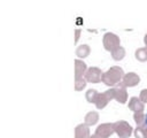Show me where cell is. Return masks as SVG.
Here are the masks:
<instances>
[{"mask_svg":"<svg viewBox=\"0 0 147 138\" xmlns=\"http://www.w3.org/2000/svg\"><path fill=\"white\" fill-rule=\"evenodd\" d=\"M124 75L125 74L121 67L113 66L106 72L102 74L101 82H103V84H106L107 86H116L118 83L122 82Z\"/></svg>","mask_w":147,"mask_h":138,"instance_id":"1","label":"cell"},{"mask_svg":"<svg viewBox=\"0 0 147 138\" xmlns=\"http://www.w3.org/2000/svg\"><path fill=\"white\" fill-rule=\"evenodd\" d=\"M102 44H103V47L106 51L108 52H114L116 48L119 47V44H121V40H119V37L113 32H107L105 33L103 36V39H102Z\"/></svg>","mask_w":147,"mask_h":138,"instance_id":"2","label":"cell"},{"mask_svg":"<svg viewBox=\"0 0 147 138\" xmlns=\"http://www.w3.org/2000/svg\"><path fill=\"white\" fill-rule=\"evenodd\" d=\"M114 124V131L121 138H127L132 133V126L124 120H119L113 123Z\"/></svg>","mask_w":147,"mask_h":138,"instance_id":"3","label":"cell"},{"mask_svg":"<svg viewBox=\"0 0 147 138\" xmlns=\"http://www.w3.org/2000/svg\"><path fill=\"white\" fill-rule=\"evenodd\" d=\"M102 71L100 68L98 67H90L86 72H85V76L84 78L86 79V82H90V83H93V84H96L101 80V77H102Z\"/></svg>","mask_w":147,"mask_h":138,"instance_id":"4","label":"cell"},{"mask_svg":"<svg viewBox=\"0 0 147 138\" xmlns=\"http://www.w3.org/2000/svg\"><path fill=\"white\" fill-rule=\"evenodd\" d=\"M114 131V124L113 123H102L100 124L95 130V136L99 138H108Z\"/></svg>","mask_w":147,"mask_h":138,"instance_id":"5","label":"cell"},{"mask_svg":"<svg viewBox=\"0 0 147 138\" xmlns=\"http://www.w3.org/2000/svg\"><path fill=\"white\" fill-rule=\"evenodd\" d=\"M114 90H115V97H114V99L116 101H118L119 103H125L127 101V91H126L125 86L123 85V83L122 82L118 83L114 87Z\"/></svg>","mask_w":147,"mask_h":138,"instance_id":"6","label":"cell"},{"mask_svg":"<svg viewBox=\"0 0 147 138\" xmlns=\"http://www.w3.org/2000/svg\"><path fill=\"white\" fill-rule=\"evenodd\" d=\"M140 82V77L139 75H137L136 72H127L124 75L123 79H122V83L125 87H133L136 85H138Z\"/></svg>","mask_w":147,"mask_h":138,"instance_id":"7","label":"cell"},{"mask_svg":"<svg viewBox=\"0 0 147 138\" xmlns=\"http://www.w3.org/2000/svg\"><path fill=\"white\" fill-rule=\"evenodd\" d=\"M88 68L86 67V63L80 60V59H76L75 60V79H79L83 78L85 76V72Z\"/></svg>","mask_w":147,"mask_h":138,"instance_id":"8","label":"cell"},{"mask_svg":"<svg viewBox=\"0 0 147 138\" xmlns=\"http://www.w3.org/2000/svg\"><path fill=\"white\" fill-rule=\"evenodd\" d=\"M127 106H129V108L132 110V112H134V113H138V112H144V102L139 99V98H137V97H132L130 100H129V103H127Z\"/></svg>","mask_w":147,"mask_h":138,"instance_id":"9","label":"cell"},{"mask_svg":"<svg viewBox=\"0 0 147 138\" xmlns=\"http://www.w3.org/2000/svg\"><path fill=\"white\" fill-rule=\"evenodd\" d=\"M85 137H90V129L88 125H86L85 123H80L76 126L75 129V138H85Z\"/></svg>","mask_w":147,"mask_h":138,"instance_id":"10","label":"cell"},{"mask_svg":"<svg viewBox=\"0 0 147 138\" xmlns=\"http://www.w3.org/2000/svg\"><path fill=\"white\" fill-rule=\"evenodd\" d=\"M98 121H99V113H98V112H94V110L88 112V113L85 115V117H84V123H85L86 125H88V126L96 124Z\"/></svg>","mask_w":147,"mask_h":138,"instance_id":"11","label":"cell"},{"mask_svg":"<svg viewBox=\"0 0 147 138\" xmlns=\"http://www.w3.org/2000/svg\"><path fill=\"white\" fill-rule=\"evenodd\" d=\"M91 53V48L88 45L86 44H83V45H79L77 48H76V55L82 60L86 56H88V54Z\"/></svg>","mask_w":147,"mask_h":138,"instance_id":"12","label":"cell"},{"mask_svg":"<svg viewBox=\"0 0 147 138\" xmlns=\"http://www.w3.org/2000/svg\"><path fill=\"white\" fill-rule=\"evenodd\" d=\"M109 101H110V100L107 98L106 93L102 92V93H99V95H98V98H96V101H95V106H96L98 109H102V108H105V107L108 105Z\"/></svg>","mask_w":147,"mask_h":138,"instance_id":"13","label":"cell"},{"mask_svg":"<svg viewBox=\"0 0 147 138\" xmlns=\"http://www.w3.org/2000/svg\"><path fill=\"white\" fill-rule=\"evenodd\" d=\"M98 95H99V93H98V91L94 90V89H90V90H87L86 93H85V98H86L87 102H90V103H95Z\"/></svg>","mask_w":147,"mask_h":138,"instance_id":"14","label":"cell"},{"mask_svg":"<svg viewBox=\"0 0 147 138\" xmlns=\"http://www.w3.org/2000/svg\"><path fill=\"white\" fill-rule=\"evenodd\" d=\"M124 56H125V49H124V47H122V46H119V47L116 48L114 52H111V57H113L115 61H121V60L124 59Z\"/></svg>","mask_w":147,"mask_h":138,"instance_id":"15","label":"cell"},{"mask_svg":"<svg viewBox=\"0 0 147 138\" xmlns=\"http://www.w3.org/2000/svg\"><path fill=\"white\" fill-rule=\"evenodd\" d=\"M134 56L138 61L140 62H145L147 61V52H146V47H140L134 52Z\"/></svg>","mask_w":147,"mask_h":138,"instance_id":"16","label":"cell"},{"mask_svg":"<svg viewBox=\"0 0 147 138\" xmlns=\"http://www.w3.org/2000/svg\"><path fill=\"white\" fill-rule=\"evenodd\" d=\"M133 118H134V122L137 123L138 126H142V125H145V122H146V115L144 114V112L134 113V114H133Z\"/></svg>","mask_w":147,"mask_h":138,"instance_id":"17","label":"cell"},{"mask_svg":"<svg viewBox=\"0 0 147 138\" xmlns=\"http://www.w3.org/2000/svg\"><path fill=\"white\" fill-rule=\"evenodd\" d=\"M134 137L136 138H147V126H137L134 130Z\"/></svg>","mask_w":147,"mask_h":138,"instance_id":"18","label":"cell"},{"mask_svg":"<svg viewBox=\"0 0 147 138\" xmlns=\"http://www.w3.org/2000/svg\"><path fill=\"white\" fill-rule=\"evenodd\" d=\"M86 79L83 77V78H79V79H75V90L76 91H82L85 89L86 86Z\"/></svg>","mask_w":147,"mask_h":138,"instance_id":"19","label":"cell"},{"mask_svg":"<svg viewBox=\"0 0 147 138\" xmlns=\"http://www.w3.org/2000/svg\"><path fill=\"white\" fill-rule=\"evenodd\" d=\"M139 99L145 103H147V89H144V90H141V92H140V95H139Z\"/></svg>","mask_w":147,"mask_h":138,"instance_id":"20","label":"cell"},{"mask_svg":"<svg viewBox=\"0 0 147 138\" xmlns=\"http://www.w3.org/2000/svg\"><path fill=\"white\" fill-rule=\"evenodd\" d=\"M75 34H76V36H75V43L77 44V43H78V39H79V34H80V30H79V29H76V30H75Z\"/></svg>","mask_w":147,"mask_h":138,"instance_id":"21","label":"cell"},{"mask_svg":"<svg viewBox=\"0 0 147 138\" xmlns=\"http://www.w3.org/2000/svg\"><path fill=\"white\" fill-rule=\"evenodd\" d=\"M144 43H145V45L147 46V33H146L145 37H144Z\"/></svg>","mask_w":147,"mask_h":138,"instance_id":"22","label":"cell"},{"mask_svg":"<svg viewBox=\"0 0 147 138\" xmlns=\"http://www.w3.org/2000/svg\"><path fill=\"white\" fill-rule=\"evenodd\" d=\"M88 138H99V137H98V136H95V135H93V136H90Z\"/></svg>","mask_w":147,"mask_h":138,"instance_id":"23","label":"cell"},{"mask_svg":"<svg viewBox=\"0 0 147 138\" xmlns=\"http://www.w3.org/2000/svg\"><path fill=\"white\" fill-rule=\"evenodd\" d=\"M145 125L147 126V114H146V122H145Z\"/></svg>","mask_w":147,"mask_h":138,"instance_id":"24","label":"cell"},{"mask_svg":"<svg viewBox=\"0 0 147 138\" xmlns=\"http://www.w3.org/2000/svg\"><path fill=\"white\" fill-rule=\"evenodd\" d=\"M146 52H147V46H146Z\"/></svg>","mask_w":147,"mask_h":138,"instance_id":"25","label":"cell"}]
</instances>
